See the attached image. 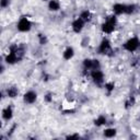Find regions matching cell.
Returning <instances> with one entry per match:
<instances>
[{
  "label": "cell",
  "instance_id": "15",
  "mask_svg": "<svg viewBox=\"0 0 140 140\" xmlns=\"http://www.w3.org/2000/svg\"><path fill=\"white\" fill-rule=\"evenodd\" d=\"M17 93H18V91L14 89V88H13V89L8 90V95H9V96H11V97H14L17 95Z\"/></svg>",
  "mask_w": 140,
  "mask_h": 140
},
{
  "label": "cell",
  "instance_id": "16",
  "mask_svg": "<svg viewBox=\"0 0 140 140\" xmlns=\"http://www.w3.org/2000/svg\"><path fill=\"white\" fill-rule=\"evenodd\" d=\"M89 16H90V13L88 12V11H86V12H83L82 14H81V18H82V19H84V20H87L88 18H89Z\"/></svg>",
  "mask_w": 140,
  "mask_h": 140
},
{
  "label": "cell",
  "instance_id": "11",
  "mask_svg": "<svg viewBox=\"0 0 140 140\" xmlns=\"http://www.w3.org/2000/svg\"><path fill=\"white\" fill-rule=\"evenodd\" d=\"M73 56V50L72 48H68L67 50H66V53L64 54V57H65V59H70Z\"/></svg>",
  "mask_w": 140,
  "mask_h": 140
},
{
  "label": "cell",
  "instance_id": "4",
  "mask_svg": "<svg viewBox=\"0 0 140 140\" xmlns=\"http://www.w3.org/2000/svg\"><path fill=\"white\" fill-rule=\"evenodd\" d=\"M35 99H36V94L34 92H27V93L24 95V101L27 103H33L35 101Z\"/></svg>",
  "mask_w": 140,
  "mask_h": 140
},
{
  "label": "cell",
  "instance_id": "19",
  "mask_svg": "<svg viewBox=\"0 0 140 140\" xmlns=\"http://www.w3.org/2000/svg\"><path fill=\"white\" fill-rule=\"evenodd\" d=\"M106 87H107V89H108V90H112L114 86H113V84H107V86H106Z\"/></svg>",
  "mask_w": 140,
  "mask_h": 140
},
{
  "label": "cell",
  "instance_id": "13",
  "mask_svg": "<svg viewBox=\"0 0 140 140\" xmlns=\"http://www.w3.org/2000/svg\"><path fill=\"white\" fill-rule=\"evenodd\" d=\"M108 46H109V45H108V42H107V40H103L100 50H101V51H104V50H106V49L108 48Z\"/></svg>",
  "mask_w": 140,
  "mask_h": 140
},
{
  "label": "cell",
  "instance_id": "6",
  "mask_svg": "<svg viewBox=\"0 0 140 140\" xmlns=\"http://www.w3.org/2000/svg\"><path fill=\"white\" fill-rule=\"evenodd\" d=\"M72 26H73V30H75V32H80L81 31V29H82L83 26V22L82 20H77L73 22V24H72Z\"/></svg>",
  "mask_w": 140,
  "mask_h": 140
},
{
  "label": "cell",
  "instance_id": "8",
  "mask_svg": "<svg viewBox=\"0 0 140 140\" xmlns=\"http://www.w3.org/2000/svg\"><path fill=\"white\" fill-rule=\"evenodd\" d=\"M11 117H12V110H11L10 107L6 108L5 110H3V118L7 119V120H9Z\"/></svg>",
  "mask_w": 140,
  "mask_h": 140
},
{
  "label": "cell",
  "instance_id": "18",
  "mask_svg": "<svg viewBox=\"0 0 140 140\" xmlns=\"http://www.w3.org/2000/svg\"><path fill=\"white\" fill-rule=\"evenodd\" d=\"M8 2H9V0H1V7H6Z\"/></svg>",
  "mask_w": 140,
  "mask_h": 140
},
{
  "label": "cell",
  "instance_id": "1",
  "mask_svg": "<svg viewBox=\"0 0 140 140\" xmlns=\"http://www.w3.org/2000/svg\"><path fill=\"white\" fill-rule=\"evenodd\" d=\"M30 27H31V24H30V22H29L25 18H23V19H21L20 22H19V24H18V29H19L20 31L22 32H26L30 30Z\"/></svg>",
  "mask_w": 140,
  "mask_h": 140
},
{
  "label": "cell",
  "instance_id": "5",
  "mask_svg": "<svg viewBox=\"0 0 140 140\" xmlns=\"http://www.w3.org/2000/svg\"><path fill=\"white\" fill-rule=\"evenodd\" d=\"M92 78L96 81V82H101L103 80V73L101 71H99V70H95V71L92 72Z\"/></svg>",
  "mask_w": 140,
  "mask_h": 140
},
{
  "label": "cell",
  "instance_id": "3",
  "mask_svg": "<svg viewBox=\"0 0 140 140\" xmlns=\"http://www.w3.org/2000/svg\"><path fill=\"white\" fill-rule=\"evenodd\" d=\"M114 27H115V19L112 18V19L108 20L104 25H103V31L106 32V33H110L114 30Z\"/></svg>",
  "mask_w": 140,
  "mask_h": 140
},
{
  "label": "cell",
  "instance_id": "7",
  "mask_svg": "<svg viewBox=\"0 0 140 140\" xmlns=\"http://www.w3.org/2000/svg\"><path fill=\"white\" fill-rule=\"evenodd\" d=\"M114 10H115L116 13H123V12H127L128 7L123 5H115L114 6Z\"/></svg>",
  "mask_w": 140,
  "mask_h": 140
},
{
  "label": "cell",
  "instance_id": "9",
  "mask_svg": "<svg viewBox=\"0 0 140 140\" xmlns=\"http://www.w3.org/2000/svg\"><path fill=\"white\" fill-rule=\"evenodd\" d=\"M49 9L50 10H58L59 9V3H58L56 0H53V1L49 2Z\"/></svg>",
  "mask_w": 140,
  "mask_h": 140
},
{
  "label": "cell",
  "instance_id": "17",
  "mask_svg": "<svg viewBox=\"0 0 140 140\" xmlns=\"http://www.w3.org/2000/svg\"><path fill=\"white\" fill-rule=\"evenodd\" d=\"M84 66H86V67H91V66H92V61L89 60V59H87L86 61H84Z\"/></svg>",
  "mask_w": 140,
  "mask_h": 140
},
{
  "label": "cell",
  "instance_id": "14",
  "mask_svg": "<svg viewBox=\"0 0 140 140\" xmlns=\"http://www.w3.org/2000/svg\"><path fill=\"white\" fill-rule=\"evenodd\" d=\"M105 121H106V119H105L103 116H101V117H99V118L95 120V124H96L97 126H101V125H103V124L105 123Z\"/></svg>",
  "mask_w": 140,
  "mask_h": 140
},
{
  "label": "cell",
  "instance_id": "12",
  "mask_svg": "<svg viewBox=\"0 0 140 140\" xmlns=\"http://www.w3.org/2000/svg\"><path fill=\"white\" fill-rule=\"evenodd\" d=\"M16 60H17V57H16V54H14V53H11L9 56L7 57V61L10 62V64H13Z\"/></svg>",
  "mask_w": 140,
  "mask_h": 140
},
{
  "label": "cell",
  "instance_id": "2",
  "mask_svg": "<svg viewBox=\"0 0 140 140\" xmlns=\"http://www.w3.org/2000/svg\"><path fill=\"white\" fill-rule=\"evenodd\" d=\"M138 45H139L138 39L137 38H131L125 44V48H126L127 50H129V51H134L138 47Z\"/></svg>",
  "mask_w": 140,
  "mask_h": 140
},
{
  "label": "cell",
  "instance_id": "10",
  "mask_svg": "<svg viewBox=\"0 0 140 140\" xmlns=\"http://www.w3.org/2000/svg\"><path fill=\"white\" fill-rule=\"evenodd\" d=\"M115 134H116V130H115V129H106L105 132H104L105 137H108V138L114 137V136H115Z\"/></svg>",
  "mask_w": 140,
  "mask_h": 140
}]
</instances>
